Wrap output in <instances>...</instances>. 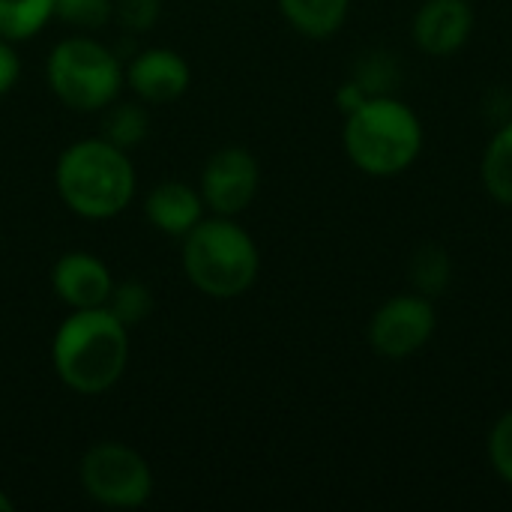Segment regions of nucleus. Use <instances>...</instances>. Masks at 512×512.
I'll return each mask as SVG.
<instances>
[{
  "label": "nucleus",
  "mask_w": 512,
  "mask_h": 512,
  "mask_svg": "<svg viewBox=\"0 0 512 512\" xmlns=\"http://www.w3.org/2000/svg\"><path fill=\"white\" fill-rule=\"evenodd\" d=\"M474 33L471 0H423L411 18V39L426 57H450Z\"/></svg>",
  "instance_id": "nucleus-10"
},
{
  "label": "nucleus",
  "mask_w": 512,
  "mask_h": 512,
  "mask_svg": "<svg viewBox=\"0 0 512 512\" xmlns=\"http://www.w3.org/2000/svg\"><path fill=\"white\" fill-rule=\"evenodd\" d=\"M180 264L204 297L234 300L258 282L261 252L234 216L210 213L180 240Z\"/></svg>",
  "instance_id": "nucleus-4"
},
{
  "label": "nucleus",
  "mask_w": 512,
  "mask_h": 512,
  "mask_svg": "<svg viewBox=\"0 0 512 512\" xmlns=\"http://www.w3.org/2000/svg\"><path fill=\"white\" fill-rule=\"evenodd\" d=\"M54 186L63 207L81 219L105 222L120 216L138 189L129 150L99 138H81L60 150Z\"/></svg>",
  "instance_id": "nucleus-2"
},
{
  "label": "nucleus",
  "mask_w": 512,
  "mask_h": 512,
  "mask_svg": "<svg viewBox=\"0 0 512 512\" xmlns=\"http://www.w3.org/2000/svg\"><path fill=\"white\" fill-rule=\"evenodd\" d=\"M162 0H114V18L129 33H144L159 21Z\"/></svg>",
  "instance_id": "nucleus-22"
},
{
  "label": "nucleus",
  "mask_w": 512,
  "mask_h": 512,
  "mask_svg": "<svg viewBox=\"0 0 512 512\" xmlns=\"http://www.w3.org/2000/svg\"><path fill=\"white\" fill-rule=\"evenodd\" d=\"M426 144L420 114L393 93L369 96L345 114L342 147L351 165L369 177H396L408 171Z\"/></svg>",
  "instance_id": "nucleus-3"
},
{
  "label": "nucleus",
  "mask_w": 512,
  "mask_h": 512,
  "mask_svg": "<svg viewBox=\"0 0 512 512\" xmlns=\"http://www.w3.org/2000/svg\"><path fill=\"white\" fill-rule=\"evenodd\" d=\"M261 189V165L252 150L231 144L219 147L201 168L198 192L204 198L207 213L216 216H240L252 207Z\"/></svg>",
  "instance_id": "nucleus-8"
},
{
  "label": "nucleus",
  "mask_w": 512,
  "mask_h": 512,
  "mask_svg": "<svg viewBox=\"0 0 512 512\" xmlns=\"http://www.w3.org/2000/svg\"><path fill=\"white\" fill-rule=\"evenodd\" d=\"M366 99H369V93H366L354 78H351V81H345V84L336 90V105H339V111H342V114H351V111H354V108H360Z\"/></svg>",
  "instance_id": "nucleus-24"
},
{
  "label": "nucleus",
  "mask_w": 512,
  "mask_h": 512,
  "mask_svg": "<svg viewBox=\"0 0 512 512\" xmlns=\"http://www.w3.org/2000/svg\"><path fill=\"white\" fill-rule=\"evenodd\" d=\"M123 78L135 99H141L144 105H168L189 90L192 66L180 51L150 45L129 57V63L123 66Z\"/></svg>",
  "instance_id": "nucleus-9"
},
{
  "label": "nucleus",
  "mask_w": 512,
  "mask_h": 512,
  "mask_svg": "<svg viewBox=\"0 0 512 512\" xmlns=\"http://www.w3.org/2000/svg\"><path fill=\"white\" fill-rule=\"evenodd\" d=\"M45 81L51 93L78 114L105 111L126 84L123 63L105 42L75 33L60 39L45 60Z\"/></svg>",
  "instance_id": "nucleus-5"
},
{
  "label": "nucleus",
  "mask_w": 512,
  "mask_h": 512,
  "mask_svg": "<svg viewBox=\"0 0 512 512\" xmlns=\"http://www.w3.org/2000/svg\"><path fill=\"white\" fill-rule=\"evenodd\" d=\"M282 18L306 39H330L348 21L354 0H276Z\"/></svg>",
  "instance_id": "nucleus-13"
},
{
  "label": "nucleus",
  "mask_w": 512,
  "mask_h": 512,
  "mask_svg": "<svg viewBox=\"0 0 512 512\" xmlns=\"http://www.w3.org/2000/svg\"><path fill=\"white\" fill-rule=\"evenodd\" d=\"M15 510V504H12V498L0 489V512H12Z\"/></svg>",
  "instance_id": "nucleus-25"
},
{
  "label": "nucleus",
  "mask_w": 512,
  "mask_h": 512,
  "mask_svg": "<svg viewBox=\"0 0 512 512\" xmlns=\"http://www.w3.org/2000/svg\"><path fill=\"white\" fill-rule=\"evenodd\" d=\"M486 456H489L492 471L507 486H512V408L492 423L489 438H486Z\"/></svg>",
  "instance_id": "nucleus-20"
},
{
  "label": "nucleus",
  "mask_w": 512,
  "mask_h": 512,
  "mask_svg": "<svg viewBox=\"0 0 512 512\" xmlns=\"http://www.w3.org/2000/svg\"><path fill=\"white\" fill-rule=\"evenodd\" d=\"M54 18L75 30H99L114 18V0H54Z\"/></svg>",
  "instance_id": "nucleus-19"
},
{
  "label": "nucleus",
  "mask_w": 512,
  "mask_h": 512,
  "mask_svg": "<svg viewBox=\"0 0 512 512\" xmlns=\"http://www.w3.org/2000/svg\"><path fill=\"white\" fill-rule=\"evenodd\" d=\"M78 480L90 501L111 510H138L153 498V471L147 459L120 441L93 444L81 456Z\"/></svg>",
  "instance_id": "nucleus-6"
},
{
  "label": "nucleus",
  "mask_w": 512,
  "mask_h": 512,
  "mask_svg": "<svg viewBox=\"0 0 512 512\" xmlns=\"http://www.w3.org/2000/svg\"><path fill=\"white\" fill-rule=\"evenodd\" d=\"M54 21V0H0V36L27 42Z\"/></svg>",
  "instance_id": "nucleus-15"
},
{
  "label": "nucleus",
  "mask_w": 512,
  "mask_h": 512,
  "mask_svg": "<svg viewBox=\"0 0 512 512\" xmlns=\"http://www.w3.org/2000/svg\"><path fill=\"white\" fill-rule=\"evenodd\" d=\"M147 135H150V114H147L141 99H129V102L114 99L105 108V117H102V138L105 141H111L123 150H132Z\"/></svg>",
  "instance_id": "nucleus-16"
},
{
  "label": "nucleus",
  "mask_w": 512,
  "mask_h": 512,
  "mask_svg": "<svg viewBox=\"0 0 512 512\" xmlns=\"http://www.w3.org/2000/svg\"><path fill=\"white\" fill-rule=\"evenodd\" d=\"M51 288L69 312L72 309H99L111 297L114 276L102 258L72 249L54 261Z\"/></svg>",
  "instance_id": "nucleus-11"
},
{
  "label": "nucleus",
  "mask_w": 512,
  "mask_h": 512,
  "mask_svg": "<svg viewBox=\"0 0 512 512\" xmlns=\"http://www.w3.org/2000/svg\"><path fill=\"white\" fill-rule=\"evenodd\" d=\"M144 216L159 234L183 240L207 216V207L198 186L186 180H162L147 192Z\"/></svg>",
  "instance_id": "nucleus-12"
},
{
  "label": "nucleus",
  "mask_w": 512,
  "mask_h": 512,
  "mask_svg": "<svg viewBox=\"0 0 512 512\" xmlns=\"http://www.w3.org/2000/svg\"><path fill=\"white\" fill-rule=\"evenodd\" d=\"M21 78V57L15 51V42L0 36V96H6Z\"/></svg>",
  "instance_id": "nucleus-23"
},
{
  "label": "nucleus",
  "mask_w": 512,
  "mask_h": 512,
  "mask_svg": "<svg viewBox=\"0 0 512 512\" xmlns=\"http://www.w3.org/2000/svg\"><path fill=\"white\" fill-rule=\"evenodd\" d=\"M396 78H399V69H396L393 57L384 54V51L366 54V57L357 63V72H354V81H357L369 96L390 93V84H393Z\"/></svg>",
  "instance_id": "nucleus-21"
},
{
  "label": "nucleus",
  "mask_w": 512,
  "mask_h": 512,
  "mask_svg": "<svg viewBox=\"0 0 512 512\" xmlns=\"http://www.w3.org/2000/svg\"><path fill=\"white\" fill-rule=\"evenodd\" d=\"M480 180L495 204L512 207V117L498 123L492 138L486 141L480 159Z\"/></svg>",
  "instance_id": "nucleus-14"
},
{
  "label": "nucleus",
  "mask_w": 512,
  "mask_h": 512,
  "mask_svg": "<svg viewBox=\"0 0 512 512\" xmlns=\"http://www.w3.org/2000/svg\"><path fill=\"white\" fill-rule=\"evenodd\" d=\"M411 285L417 294L423 297H441L447 288H450V279H453V261L447 255L444 246H420L414 255H411Z\"/></svg>",
  "instance_id": "nucleus-17"
},
{
  "label": "nucleus",
  "mask_w": 512,
  "mask_h": 512,
  "mask_svg": "<svg viewBox=\"0 0 512 512\" xmlns=\"http://www.w3.org/2000/svg\"><path fill=\"white\" fill-rule=\"evenodd\" d=\"M51 363L78 396L108 393L129 363V330L105 309H72L51 339Z\"/></svg>",
  "instance_id": "nucleus-1"
},
{
  "label": "nucleus",
  "mask_w": 512,
  "mask_h": 512,
  "mask_svg": "<svg viewBox=\"0 0 512 512\" xmlns=\"http://www.w3.org/2000/svg\"><path fill=\"white\" fill-rule=\"evenodd\" d=\"M105 309H108L126 330H135V327H141V324L153 315V291H150L144 282H138V279L114 282Z\"/></svg>",
  "instance_id": "nucleus-18"
},
{
  "label": "nucleus",
  "mask_w": 512,
  "mask_h": 512,
  "mask_svg": "<svg viewBox=\"0 0 512 512\" xmlns=\"http://www.w3.org/2000/svg\"><path fill=\"white\" fill-rule=\"evenodd\" d=\"M438 330L432 297L417 291L387 297L369 318V345L384 360H408L420 354Z\"/></svg>",
  "instance_id": "nucleus-7"
}]
</instances>
